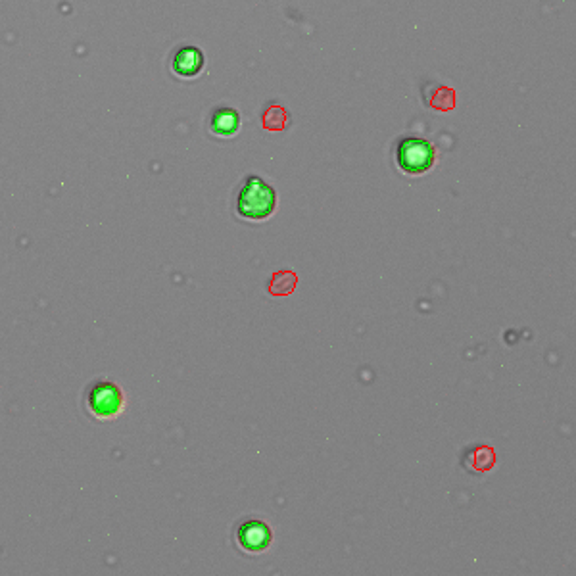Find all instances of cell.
<instances>
[{"label":"cell","mask_w":576,"mask_h":576,"mask_svg":"<svg viewBox=\"0 0 576 576\" xmlns=\"http://www.w3.org/2000/svg\"><path fill=\"white\" fill-rule=\"evenodd\" d=\"M277 210V191L258 175H250L240 185L235 198V212L240 219L262 223Z\"/></svg>","instance_id":"obj_1"},{"label":"cell","mask_w":576,"mask_h":576,"mask_svg":"<svg viewBox=\"0 0 576 576\" xmlns=\"http://www.w3.org/2000/svg\"><path fill=\"white\" fill-rule=\"evenodd\" d=\"M127 406V398L120 384L110 379H98L85 392V408L98 421H112L120 417Z\"/></svg>","instance_id":"obj_2"},{"label":"cell","mask_w":576,"mask_h":576,"mask_svg":"<svg viewBox=\"0 0 576 576\" xmlns=\"http://www.w3.org/2000/svg\"><path fill=\"white\" fill-rule=\"evenodd\" d=\"M436 162V148L421 137H404L396 144V166L411 177L425 175Z\"/></svg>","instance_id":"obj_3"},{"label":"cell","mask_w":576,"mask_h":576,"mask_svg":"<svg viewBox=\"0 0 576 576\" xmlns=\"http://www.w3.org/2000/svg\"><path fill=\"white\" fill-rule=\"evenodd\" d=\"M273 528L264 519H244L235 528V544L240 552L248 555H262L273 544Z\"/></svg>","instance_id":"obj_4"},{"label":"cell","mask_w":576,"mask_h":576,"mask_svg":"<svg viewBox=\"0 0 576 576\" xmlns=\"http://www.w3.org/2000/svg\"><path fill=\"white\" fill-rule=\"evenodd\" d=\"M204 52L194 45L177 48L171 58V70L179 77H196L204 68Z\"/></svg>","instance_id":"obj_5"},{"label":"cell","mask_w":576,"mask_h":576,"mask_svg":"<svg viewBox=\"0 0 576 576\" xmlns=\"http://www.w3.org/2000/svg\"><path fill=\"white\" fill-rule=\"evenodd\" d=\"M210 129L216 137H233L240 129V114L231 106H219L212 112Z\"/></svg>","instance_id":"obj_6"}]
</instances>
